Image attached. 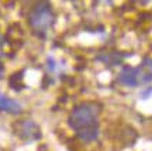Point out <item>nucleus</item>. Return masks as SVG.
I'll use <instances>...</instances> for the list:
<instances>
[{
	"mask_svg": "<svg viewBox=\"0 0 152 151\" xmlns=\"http://www.w3.org/2000/svg\"><path fill=\"white\" fill-rule=\"evenodd\" d=\"M102 106L96 102H83L73 108L68 117V124L76 133L77 138L92 143L99 137V116Z\"/></svg>",
	"mask_w": 152,
	"mask_h": 151,
	"instance_id": "1",
	"label": "nucleus"
},
{
	"mask_svg": "<svg viewBox=\"0 0 152 151\" xmlns=\"http://www.w3.org/2000/svg\"><path fill=\"white\" fill-rule=\"evenodd\" d=\"M55 20L56 18H55L52 6L47 1L37 3L33 7V10L30 11V16H28V21H30L33 31L41 38H45L47 32L54 27Z\"/></svg>",
	"mask_w": 152,
	"mask_h": 151,
	"instance_id": "2",
	"label": "nucleus"
},
{
	"mask_svg": "<svg viewBox=\"0 0 152 151\" xmlns=\"http://www.w3.org/2000/svg\"><path fill=\"white\" fill-rule=\"evenodd\" d=\"M14 133L18 136V138L23 141H37L41 138V130L35 122L33 120H20L14 124Z\"/></svg>",
	"mask_w": 152,
	"mask_h": 151,
	"instance_id": "3",
	"label": "nucleus"
},
{
	"mask_svg": "<svg viewBox=\"0 0 152 151\" xmlns=\"http://www.w3.org/2000/svg\"><path fill=\"white\" fill-rule=\"evenodd\" d=\"M118 82L125 85V86H131V88L138 86L140 82H138V69H137V66L135 68L124 66L118 75Z\"/></svg>",
	"mask_w": 152,
	"mask_h": 151,
	"instance_id": "4",
	"label": "nucleus"
},
{
	"mask_svg": "<svg viewBox=\"0 0 152 151\" xmlns=\"http://www.w3.org/2000/svg\"><path fill=\"white\" fill-rule=\"evenodd\" d=\"M0 110L6 112V113H10V114H18L23 112V108L17 100L10 99V97H7L6 95L0 93Z\"/></svg>",
	"mask_w": 152,
	"mask_h": 151,
	"instance_id": "5",
	"label": "nucleus"
},
{
	"mask_svg": "<svg viewBox=\"0 0 152 151\" xmlns=\"http://www.w3.org/2000/svg\"><path fill=\"white\" fill-rule=\"evenodd\" d=\"M137 69H138V82L140 83H148L152 81V60L145 58L140 66H137Z\"/></svg>",
	"mask_w": 152,
	"mask_h": 151,
	"instance_id": "6",
	"label": "nucleus"
},
{
	"mask_svg": "<svg viewBox=\"0 0 152 151\" xmlns=\"http://www.w3.org/2000/svg\"><path fill=\"white\" fill-rule=\"evenodd\" d=\"M127 57V54H121V52H110V54H104L97 57L99 61H103V64H109V65H118L121 64L123 58Z\"/></svg>",
	"mask_w": 152,
	"mask_h": 151,
	"instance_id": "7",
	"label": "nucleus"
},
{
	"mask_svg": "<svg viewBox=\"0 0 152 151\" xmlns=\"http://www.w3.org/2000/svg\"><path fill=\"white\" fill-rule=\"evenodd\" d=\"M21 78H23V72H17V74H14V75L10 78V88L14 89L16 83L21 85Z\"/></svg>",
	"mask_w": 152,
	"mask_h": 151,
	"instance_id": "8",
	"label": "nucleus"
},
{
	"mask_svg": "<svg viewBox=\"0 0 152 151\" xmlns=\"http://www.w3.org/2000/svg\"><path fill=\"white\" fill-rule=\"evenodd\" d=\"M3 76H4V65L0 62V79H1Z\"/></svg>",
	"mask_w": 152,
	"mask_h": 151,
	"instance_id": "9",
	"label": "nucleus"
},
{
	"mask_svg": "<svg viewBox=\"0 0 152 151\" xmlns=\"http://www.w3.org/2000/svg\"><path fill=\"white\" fill-rule=\"evenodd\" d=\"M151 93H152V88H148L147 91L142 93V96H144V97H148V95H151Z\"/></svg>",
	"mask_w": 152,
	"mask_h": 151,
	"instance_id": "10",
	"label": "nucleus"
},
{
	"mask_svg": "<svg viewBox=\"0 0 152 151\" xmlns=\"http://www.w3.org/2000/svg\"><path fill=\"white\" fill-rule=\"evenodd\" d=\"M3 43H4V40H3L1 34H0V51H1V47H3Z\"/></svg>",
	"mask_w": 152,
	"mask_h": 151,
	"instance_id": "11",
	"label": "nucleus"
}]
</instances>
